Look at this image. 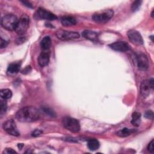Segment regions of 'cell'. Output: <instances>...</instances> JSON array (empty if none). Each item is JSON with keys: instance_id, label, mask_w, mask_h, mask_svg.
I'll list each match as a JSON object with an SVG mask.
<instances>
[{"instance_id": "obj_1", "label": "cell", "mask_w": 154, "mask_h": 154, "mask_svg": "<svg viewBox=\"0 0 154 154\" xmlns=\"http://www.w3.org/2000/svg\"><path fill=\"white\" fill-rule=\"evenodd\" d=\"M16 117L21 122H32L40 118V112L34 106H25L16 112Z\"/></svg>"}, {"instance_id": "obj_2", "label": "cell", "mask_w": 154, "mask_h": 154, "mask_svg": "<svg viewBox=\"0 0 154 154\" xmlns=\"http://www.w3.org/2000/svg\"><path fill=\"white\" fill-rule=\"evenodd\" d=\"M114 15V11L111 9L105 10L95 13L92 19L94 22L97 23H105L109 20Z\"/></svg>"}, {"instance_id": "obj_3", "label": "cell", "mask_w": 154, "mask_h": 154, "mask_svg": "<svg viewBox=\"0 0 154 154\" xmlns=\"http://www.w3.org/2000/svg\"><path fill=\"white\" fill-rule=\"evenodd\" d=\"M17 22V17L13 14L5 15L1 19L2 26L9 31L15 30Z\"/></svg>"}, {"instance_id": "obj_4", "label": "cell", "mask_w": 154, "mask_h": 154, "mask_svg": "<svg viewBox=\"0 0 154 154\" xmlns=\"http://www.w3.org/2000/svg\"><path fill=\"white\" fill-rule=\"evenodd\" d=\"M62 122L64 127L70 132L76 133L80 130V124L79 122L74 118L65 117L63 119Z\"/></svg>"}, {"instance_id": "obj_5", "label": "cell", "mask_w": 154, "mask_h": 154, "mask_svg": "<svg viewBox=\"0 0 154 154\" xmlns=\"http://www.w3.org/2000/svg\"><path fill=\"white\" fill-rule=\"evenodd\" d=\"M29 18L27 15H22L19 20H18V22L15 29L16 32L19 35H23L29 28Z\"/></svg>"}, {"instance_id": "obj_6", "label": "cell", "mask_w": 154, "mask_h": 154, "mask_svg": "<svg viewBox=\"0 0 154 154\" xmlns=\"http://www.w3.org/2000/svg\"><path fill=\"white\" fill-rule=\"evenodd\" d=\"M2 127L4 131L11 135L15 137L20 135V132L17 129L16 123L13 119H9L5 121L3 123Z\"/></svg>"}, {"instance_id": "obj_7", "label": "cell", "mask_w": 154, "mask_h": 154, "mask_svg": "<svg viewBox=\"0 0 154 154\" xmlns=\"http://www.w3.org/2000/svg\"><path fill=\"white\" fill-rule=\"evenodd\" d=\"M153 83L154 80L152 78L149 79L143 80L141 82L140 85V93L143 97H146L150 94L151 90L154 88Z\"/></svg>"}, {"instance_id": "obj_8", "label": "cell", "mask_w": 154, "mask_h": 154, "mask_svg": "<svg viewBox=\"0 0 154 154\" xmlns=\"http://www.w3.org/2000/svg\"><path fill=\"white\" fill-rule=\"evenodd\" d=\"M56 36L61 40H70L78 38L79 37V34L77 32L69 31L64 30H58L55 32Z\"/></svg>"}, {"instance_id": "obj_9", "label": "cell", "mask_w": 154, "mask_h": 154, "mask_svg": "<svg viewBox=\"0 0 154 154\" xmlns=\"http://www.w3.org/2000/svg\"><path fill=\"white\" fill-rule=\"evenodd\" d=\"M128 37L131 42L133 44L141 46L143 44V39L140 33L135 29H130L127 32Z\"/></svg>"}, {"instance_id": "obj_10", "label": "cell", "mask_w": 154, "mask_h": 154, "mask_svg": "<svg viewBox=\"0 0 154 154\" xmlns=\"http://www.w3.org/2000/svg\"><path fill=\"white\" fill-rule=\"evenodd\" d=\"M35 16L37 19L48 20H54L57 19V17L51 13L44 8H38L35 13Z\"/></svg>"}, {"instance_id": "obj_11", "label": "cell", "mask_w": 154, "mask_h": 154, "mask_svg": "<svg viewBox=\"0 0 154 154\" xmlns=\"http://www.w3.org/2000/svg\"><path fill=\"white\" fill-rule=\"evenodd\" d=\"M136 61L138 69L141 70H146L149 67V59L147 55L143 53L136 55Z\"/></svg>"}, {"instance_id": "obj_12", "label": "cell", "mask_w": 154, "mask_h": 154, "mask_svg": "<svg viewBox=\"0 0 154 154\" xmlns=\"http://www.w3.org/2000/svg\"><path fill=\"white\" fill-rule=\"evenodd\" d=\"M110 48L112 49L118 51V52H126L128 50H129L130 47L128 45V44L125 42L122 41H119L114 43H112L108 45Z\"/></svg>"}, {"instance_id": "obj_13", "label": "cell", "mask_w": 154, "mask_h": 154, "mask_svg": "<svg viewBox=\"0 0 154 154\" xmlns=\"http://www.w3.org/2000/svg\"><path fill=\"white\" fill-rule=\"evenodd\" d=\"M50 55L46 51H43L41 52L38 57V63L41 67H45L48 65L49 62Z\"/></svg>"}, {"instance_id": "obj_14", "label": "cell", "mask_w": 154, "mask_h": 154, "mask_svg": "<svg viewBox=\"0 0 154 154\" xmlns=\"http://www.w3.org/2000/svg\"><path fill=\"white\" fill-rule=\"evenodd\" d=\"M82 36L85 38L86 39H88L89 40L94 42L97 41L98 39V34L97 32L90 31V30H84L82 33Z\"/></svg>"}, {"instance_id": "obj_15", "label": "cell", "mask_w": 154, "mask_h": 154, "mask_svg": "<svg viewBox=\"0 0 154 154\" xmlns=\"http://www.w3.org/2000/svg\"><path fill=\"white\" fill-rule=\"evenodd\" d=\"M61 23L64 26H70L76 23L75 19L71 16H64L61 18Z\"/></svg>"}, {"instance_id": "obj_16", "label": "cell", "mask_w": 154, "mask_h": 154, "mask_svg": "<svg viewBox=\"0 0 154 154\" xmlns=\"http://www.w3.org/2000/svg\"><path fill=\"white\" fill-rule=\"evenodd\" d=\"M20 67V64L19 63H11L7 67V73L10 75L16 74L19 72Z\"/></svg>"}, {"instance_id": "obj_17", "label": "cell", "mask_w": 154, "mask_h": 154, "mask_svg": "<svg viewBox=\"0 0 154 154\" xmlns=\"http://www.w3.org/2000/svg\"><path fill=\"white\" fill-rule=\"evenodd\" d=\"M51 46V39L49 36L45 37L40 42V46L43 50H48Z\"/></svg>"}, {"instance_id": "obj_18", "label": "cell", "mask_w": 154, "mask_h": 154, "mask_svg": "<svg viewBox=\"0 0 154 154\" xmlns=\"http://www.w3.org/2000/svg\"><path fill=\"white\" fill-rule=\"evenodd\" d=\"M134 132H135V129H129L127 128H123L121 130H119L116 132L117 135L121 137H125L127 136H129L133 134Z\"/></svg>"}, {"instance_id": "obj_19", "label": "cell", "mask_w": 154, "mask_h": 154, "mask_svg": "<svg viewBox=\"0 0 154 154\" xmlns=\"http://www.w3.org/2000/svg\"><path fill=\"white\" fill-rule=\"evenodd\" d=\"M87 146L90 150L94 151L99 149L100 144L96 139H90L87 142Z\"/></svg>"}, {"instance_id": "obj_20", "label": "cell", "mask_w": 154, "mask_h": 154, "mask_svg": "<svg viewBox=\"0 0 154 154\" xmlns=\"http://www.w3.org/2000/svg\"><path fill=\"white\" fill-rule=\"evenodd\" d=\"M141 123V113L138 112H134L132 114L131 123L135 126H138Z\"/></svg>"}, {"instance_id": "obj_21", "label": "cell", "mask_w": 154, "mask_h": 154, "mask_svg": "<svg viewBox=\"0 0 154 154\" xmlns=\"http://www.w3.org/2000/svg\"><path fill=\"white\" fill-rule=\"evenodd\" d=\"M0 93L1 97L5 100L11 98L12 96V91L8 88L2 89L0 91Z\"/></svg>"}, {"instance_id": "obj_22", "label": "cell", "mask_w": 154, "mask_h": 154, "mask_svg": "<svg viewBox=\"0 0 154 154\" xmlns=\"http://www.w3.org/2000/svg\"><path fill=\"white\" fill-rule=\"evenodd\" d=\"M42 110L48 115H49V116L52 117H55L56 116V114L55 112V111L51 109L49 107H46V106H44L42 108Z\"/></svg>"}, {"instance_id": "obj_23", "label": "cell", "mask_w": 154, "mask_h": 154, "mask_svg": "<svg viewBox=\"0 0 154 154\" xmlns=\"http://www.w3.org/2000/svg\"><path fill=\"white\" fill-rule=\"evenodd\" d=\"M142 1H134L131 5V11L132 12H135L140 8L141 5Z\"/></svg>"}, {"instance_id": "obj_24", "label": "cell", "mask_w": 154, "mask_h": 154, "mask_svg": "<svg viewBox=\"0 0 154 154\" xmlns=\"http://www.w3.org/2000/svg\"><path fill=\"white\" fill-rule=\"evenodd\" d=\"M7 102L5 101V100H2L1 101V103H0V114L1 115H2L3 114H4L6 112L7 110Z\"/></svg>"}, {"instance_id": "obj_25", "label": "cell", "mask_w": 154, "mask_h": 154, "mask_svg": "<svg viewBox=\"0 0 154 154\" xmlns=\"http://www.w3.org/2000/svg\"><path fill=\"white\" fill-rule=\"evenodd\" d=\"M144 116L145 118L147 119H151V120H153V112L152 110H148L144 114Z\"/></svg>"}, {"instance_id": "obj_26", "label": "cell", "mask_w": 154, "mask_h": 154, "mask_svg": "<svg viewBox=\"0 0 154 154\" xmlns=\"http://www.w3.org/2000/svg\"><path fill=\"white\" fill-rule=\"evenodd\" d=\"M147 150L152 153L154 152V147H153V140H152L147 146Z\"/></svg>"}, {"instance_id": "obj_27", "label": "cell", "mask_w": 154, "mask_h": 154, "mask_svg": "<svg viewBox=\"0 0 154 154\" xmlns=\"http://www.w3.org/2000/svg\"><path fill=\"white\" fill-rule=\"evenodd\" d=\"M42 134V131L40 129H35L34 130L32 134H31V135L32 137H38L40 135H41Z\"/></svg>"}, {"instance_id": "obj_28", "label": "cell", "mask_w": 154, "mask_h": 154, "mask_svg": "<svg viewBox=\"0 0 154 154\" xmlns=\"http://www.w3.org/2000/svg\"><path fill=\"white\" fill-rule=\"evenodd\" d=\"M8 45V42L4 40L2 38H1V43H0V48L1 49L5 48L7 47V46Z\"/></svg>"}, {"instance_id": "obj_29", "label": "cell", "mask_w": 154, "mask_h": 154, "mask_svg": "<svg viewBox=\"0 0 154 154\" xmlns=\"http://www.w3.org/2000/svg\"><path fill=\"white\" fill-rule=\"evenodd\" d=\"M3 153H16V152L11 148H7L3 151Z\"/></svg>"}, {"instance_id": "obj_30", "label": "cell", "mask_w": 154, "mask_h": 154, "mask_svg": "<svg viewBox=\"0 0 154 154\" xmlns=\"http://www.w3.org/2000/svg\"><path fill=\"white\" fill-rule=\"evenodd\" d=\"M31 71V66H27V67H26L22 71V73L23 74H28V73H29Z\"/></svg>"}, {"instance_id": "obj_31", "label": "cell", "mask_w": 154, "mask_h": 154, "mask_svg": "<svg viewBox=\"0 0 154 154\" xmlns=\"http://www.w3.org/2000/svg\"><path fill=\"white\" fill-rule=\"evenodd\" d=\"M25 41V37H22L18 38L16 40V44L19 45V44H22V43H23Z\"/></svg>"}, {"instance_id": "obj_32", "label": "cell", "mask_w": 154, "mask_h": 154, "mask_svg": "<svg viewBox=\"0 0 154 154\" xmlns=\"http://www.w3.org/2000/svg\"><path fill=\"white\" fill-rule=\"evenodd\" d=\"M21 2L25 5V6H26V7H28V8H33V7H32V5L30 3V2H28V1H21Z\"/></svg>"}, {"instance_id": "obj_33", "label": "cell", "mask_w": 154, "mask_h": 154, "mask_svg": "<svg viewBox=\"0 0 154 154\" xmlns=\"http://www.w3.org/2000/svg\"><path fill=\"white\" fill-rule=\"evenodd\" d=\"M23 146V144H18V147L19 148V149H21Z\"/></svg>"}]
</instances>
